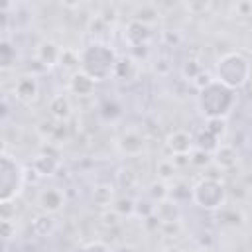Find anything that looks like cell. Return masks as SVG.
<instances>
[{
    "mask_svg": "<svg viewBox=\"0 0 252 252\" xmlns=\"http://www.w3.org/2000/svg\"><path fill=\"white\" fill-rule=\"evenodd\" d=\"M197 102H199V110L203 112V116H207V120L226 118L236 104V94L232 89L224 87L217 79H211L207 85L199 89Z\"/></svg>",
    "mask_w": 252,
    "mask_h": 252,
    "instance_id": "cell-1",
    "label": "cell"
},
{
    "mask_svg": "<svg viewBox=\"0 0 252 252\" xmlns=\"http://www.w3.org/2000/svg\"><path fill=\"white\" fill-rule=\"evenodd\" d=\"M116 61H118L116 53L104 43H91L85 49H81V53H79L81 71L85 75H89L94 83L104 81L110 75H114Z\"/></svg>",
    "mask_w": 252,
    "mask_h": 252,
    "instance_id": "cell-2",
    "label": "cell"
},
{
    "mask_svg": "<svg viewBox=\"0 0 252 252\" xmlns=\"http://www.w3.org/2000/svg\"><path fill=\"white\" fill-rule=\"evenodd\" d=\"M252 75V63L238 51L224 53L217 63V75L215 79L222 83L228 89H240L248 83Z\"/></svg>",
    "mask_w": 252,
    "mask_h": 252,
    "instance_id": "cell-3",
    "label": "cell"
},
{
    "mask_svg": "<svg viewBox=\"0 0 252 252\" xmlns=\"http://www.w3.org/2000/svg\"><path fill=\"white\" fill-rule=\"evenodd\" d=\"M24 187V171L20 167V163L10 158V156H2L0 161V199L2 203H10L12 199H16L20 195Z\"/></svg>",
    "mask_w": 252,
    "mask_h": 252,
    "instance_id": "cell-4",
    "label": "cell"
},
{
    "mask_svg": "<svg viewBox=\"0 0 252 252\" xmlns=\"http://www.w3.org/2000/svg\"><path fill=\"white\" fill-rule=\"evenodd\" d=\"M191 199L207 211H217L224 205V187L219 179L215 177H205L201 179L193 189H191Z\"/></svg>",
    "mask_w": 252,
    "mask_h": 252,
    "instance_id": "cell-5",
    "label": "cell"
},
{
    "mask_svg": "<svg viewBox=\"0 0 252 252\" xmlns=\"http://www.w3.org/2000/svg\"><path fill=\"white\" fill-rule=\"evenodd\" d=\"M37 207L45 215H53L65 207V193L59 187H45L37 195Z\"/></svg>",
    "mask_w": 252,
    "mask_h": 252,
    "instance_id": "cell-6",
    "label": "cell"
},
{
    "mask_svg": "<svg viewBox=\"0 0 252 252\" xmlns=\"http://www.w3.org/2000/svg\"><path fill=\"white\" fill-rule=\"evenodd\" d=\"M165 146L173 156H191L195 138L185 130H175L165 138Z\"/></svg>",
    "mask_w": 252,
    "mask_h": 252,
    "instance_id": "cell-7",
    "label": "cell"
},
{
    "mask_svg": "<svg viewBox=\"0 0 252 252\" xmlns=\"http://www.w3.org/2000/svg\"><path fill=\"white\" fill-rule=\"evenodd\" d=\"M116 148H118V152L124 154V156H140V154H144V150H146V140H144V136H142L140 132L128 130V132H124V134L118 138Z\"/></svg>",
    "mask_w": 252,
    "mask_h": 252,
    "instance_id": "cell-8",
    "label": "cell"
},
{
    "mask_svg": "<svg viewBox=\"0 0 252 252\" xmlns=\"http://www.w3.org/2000/svg\"><path fill=\"white\" fill-rule=\"evenodd\" d=\"M37 93H39V85H37L35 77H32V75L20 77V79L16 81V85H14V94H16V98L22 100V102H32V100H35V98H37Z\"/></svg>",
    "mask_w": 252,
    "mask_h": 252,
    "instance_id": "cell-9",
    "label": "cell"
},
{
    "mask_svg": "<svg viewBox=\"0 0 252 252\" xmlns=\"http://www.w3.org/2000/svg\"><path fill=\"white\" fill-rule=\"evenodd\" d=\"M61 57H63V49L53 43V41H43L39 43L37 47V61L45 67H53L57 63H61Z\"/></svg>",
    "mask_w": 252,
    "mask_h": 252,
    "instance_id": "cell-10",
    "label": "cell"
},
{
    "mask_svg": "<svg viewBox=\"0 0 252 252\" xmlns=\"http://www.w3.org/2000/svg\"><path fill=\"white\" fill-rule=\"evenodd\" d=\"M213 158H215V163H217L220 169H230V167H234L236 161H238V154H236V150H234L230 144H220V146L217 148V152L213 154Z\"/></svg>",
    "mask_w": 252,
    "mask_h": 252,
    "instance_id": "cell-11",
    "label": "cell"
},
{
    "mask_svg": "<svg viewBox=\"0 0 252 252\" xmlns=\"http://www.w3.org/2000/svg\"><path fill=\"white\" fill-rule=\"evenodd\" d=\"M69 89H71L75 94H79V96H87V94L93 93L94 81H93L89 75H85L83 71H77V73H73V77H71Z\"/></svg>",
    "mask_w": 252,
    "mask_h": 252,
    "instance_id": "cell-12",
    "label": "cell"
},
{
    "mask_svg": "<svg viewBox=\"0 0 252 252\" xmlns=\"http://www.w3.org/2000/svg\"><path fill=\"white\" fill-rule=\"evenodd\" d=\"M49 112L53 118L57 120H67L71 116V102L65 94H55L51 100H49Z\"/></svg>",
    "mask_w": 252,
    "mask_h": 252,
    "instance_id": "cell-13",
    "label": "cell"
},
{
    "mask_svg": "<svg viewBox=\"0 0 252 252\" xmlns=\"http://www.w3.org/2000/svg\"><path fill=\"white\" fill-rule=\"evenodd\" d=\"M126 37H128V41H130V45H134V47H140L148 37H150V32H148V26L146 24H142V22H136V20H132L130 24H128V32H126Z\"/></svg>",
    "mask_w": 252,
    "mask_h": 252,
    "instance_id": "cell-14",
    "label": "cell"
},
{
    "mask_svg": "<svg viewBox=\"0 0 252 252\" xmlns=\"http://www.w3.org/2000/svg\"><path fill=\"white\" fill-rule=\"evenodd\" d=\"M114 189L110 185H96L93 191V203L100 209H108L114 205Z\"/></svg>",
    "mask_w": 252,
    "mask_h": 252,
    "instance_id": "cell-15",
    "label": "cell"
},
{
    "mask_svg": "<svg viewBox=\"0 0 252 252\" xmlns=\"http://www.w3.org/2000/svg\"><path fill=\"white\" fill-rule=\"evenodd\" d=\"M33 167L39 175H51L57 169V159L51 156H37L33 161Z\"/></svg>",
    "mask_w": 252,
    "mask_h": 252,
    "instance_id": "cell-16",
    "label": "cell"
},
{
    "mask_svg": "<svg viewBox=\"0 0 252 252\" xmlns=\"http://www.w3.org/2000/svg\"><path fill=\"white\" fill-rule=\"evenodd\" d=\"M158 177H159V181H169L171 177H175V161L161 159L158 163Z\"/></svg>",
    "mask_w": 252,
    "mask_h": 252,
    "instance_id": "cell-17",
    "label": "cell"
},
{
    "mask_svg": "<svg viewBox=\"0 0 252 252\" xmlns=\"http://www.w3.org/2000/svg\"><path fill=\"white\" fill-rule=\"evenodd\" d=\"M205 130H209L213 136L220 138V136L226 132V118H209Z\"/></svg>",
    "mask_w": 252,
    "mask_h": 252,
    "instance_id": "cell-18",
    "label": "cell"
},
{
    "mask_svg": "<svg viewBox=\"0 0 252 252\" xmlns=\"http://www.w3.org/2000/svg\"><path fill=\"white\" fill-rule=\"evenodd\" d=\"M83 252H110V248L106 244H102V242H91V244H87L83 248Z\"/></svg>",
    "mask_w": 252,
    "mask_h": 252,
    "instance_id": "cell-19",
    "label": "cell"
},
{
    "mask_svg": "<svg viewBox=\"0 0 252 252\" xmlns=\"http://www.w3.org/2000/svg\"><path fill=\"white\" fill-rule=\"evenodd\" d=\"M163 252H181V250H179L177 246H169V248H165Z\"/></svg>",
    "mask_w": 252,
    "mask_h": 252,
    "instance_id": "cell-20",
    "label": "cell"
}]
</instances>
